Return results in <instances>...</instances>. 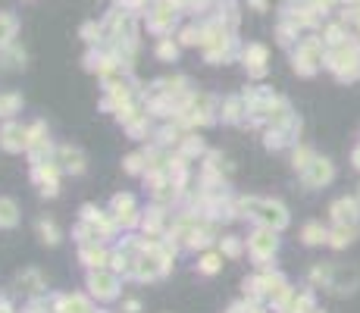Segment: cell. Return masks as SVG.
<instances>
[{
  "label": "cell",
  "mask_w": 360,
  "mask_h": 313,
  "mask_svg": "<svg viewBox=\"0 0 360 313\" xmlns=\"http://www.w3.org/2000/svg\"><path fill=\"white\" fill-rule=\"evenodd\" d=\"M354 160H357V166H360V151H357V154H354Z\"/></svg>",
  "instance_id": "6da1fadb"
}]
</instances>
